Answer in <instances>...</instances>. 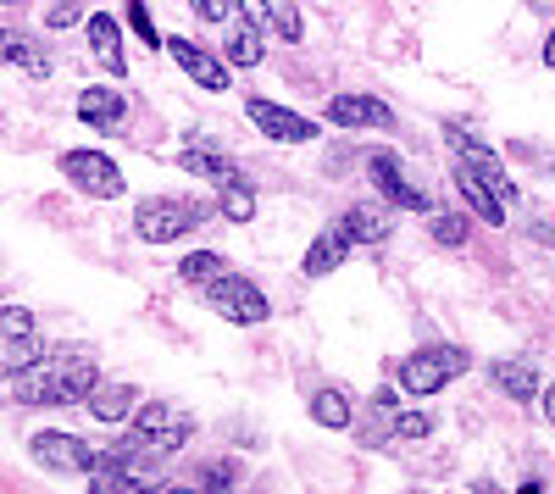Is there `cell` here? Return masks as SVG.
I'll return each instance as SVG.
<instances>
[{
  "instance_id": "obj_16",
  "label": "cell",
  "mask_w": 555,
  "mask_h": 494,
  "mask_svg": "<svg viewBox=\"0 0 555 494\" xmlns=\"http://www.w3.org/2000/svg\"><path fill=\"white\" fill-rule=\"evenodd\" d=\"M222 51H228V62H234V67H261V23H250L245 12H234V17H228V44H222Z\"/></svg>"
},
{
  "instance_id": "obj_9",
  "label": "cell",
  "mask_w": 555,
  "mask_h": 494,
  "mask_svg": "<svg viewBox=\"0 0 555 494\" xmlns=\"http://www.w3.org/2000/svg\"><path fill=\"white\" fill-rule=\"evenodd\" d=\"M366 178L378 184V195H384L389 206H400V211H428V195L411 190V178H405V167H400L395 151H373V156H366Z\"/></svg>"
},
{
  "instance_id": "obj_17",
  "label": "cell",
  "mask_w": 555,
  "mask_h": 494,
  "mask_svg": "<svg viewBox=\"0 0 555 494\" xmlns=\"http://www.w3.org/2000/svg\"><path fill=\"white\" fill-rule=\"evenodd\" d=\"M133 406H139L133 384H95V389H89V400H83V412L95 417V422H122Z\"/></svg>"
},
{
  "instance_id": "obj_25",
  "label": "cell",
  "mask_w": 555,
  "mask_h": 494,
  "mask_svg": "<svg viewBox=\"0 0 555 494\" xmlns=\"http://www.w3.org/2000/svg\"><path fill=\"white\" fill-rule=\"evenodd\" d=\"M428 234H434V245L461 250V245H467V217H450V211H439V217L428 222Z\"/></svg>"
},
{
  "instance_id": "obj_13",
  "label": "cell",
  "mask_w": 555,
  "mask_h": 494,
  "mask_svg": "<svg viewBox=\"0 0 555 494\" xmlns=\"http://www.w3.org/2000/svg\"><path fill=\"white\" fill-rule=\"evenodd\" d=\"M0 67H23L28 78H51V56L17 28H0Z\"/></svg>"
},
{
  "instance_id": "obj_15",
  "label": "cell",
  "mask_w": 555,
  "mask_h": 494,
  "mask_svg": "<svg viewBox=\"0 0 555 494\" xmlns=\"http://www.w3.org/2000/svg\"><path fill=\"white\" fill-rule=\"evenodd\" d=\"M89 51H95V62H101L112 78H122V73H128V56H122V34H117V23H112L106 12H95V17H89Z\"/></svg>"
},
{
  "instance_id": "obj_10",
  "label": "cell",
  "mask_w": 555,
  "mask_h": 494,
  "mask_svg": "<svg viewBox=\"0 0 555 494\" xmlns=\"http://www.w3.org/2000/svg\"><path fill=\"white\" fill-rule=\"evenodd\" d=\"M167 51H172V62L190 73L201 89H211V95H217V89H228V62L211 56L206 44H195V39H167Z\"/></svg>"
},
{
  "instance_id": "obj_32",
  "label": "cell",
  "mask_w": 555,
  "mask_h": 494,
  "mask_svg": "<svg viewBox=\"0 0 555 494\" xmlns=\"http://www.w3.org/2000/svg\"><path fill=\"white\" fill-rule=\"evenodd\" d=\"M234 478H240V467H234V461H217V467L206 472V483H234Z\"/></svg>"
},
{
  "instance_id": "obj_26",
  "label": "cell",
  "mask_w": 555,
  "mask_h": 494,
  "mask_svg": "<svg viewBox=\"0 0 555 494\" xmlns=\"http://www.w3.org/2000/svg\"><path fill=\"white\" fill-rule=\"evenodd\" d=\"M128 28L145 39V51H156V44H162V34H156V23H151V6H145V0H128Z\"/></svg>"
},
{
  "instance_id": "obj_22",
  "label": "cell",
  "mask_w": 555,
  "mask_h": 494,
  "mask_svg": "<svg viewBox=\"0 0 555 494\" xmlns=\"http://www.w3.org/2000/svg\"><path fill=\"white\" fill-rule=\"evenodd\" d=\"M311 417H317L322 428H350V400H345V389H317V394H311Z\"/></svg>"
},
{
  "instance_id": "obj_7",
  "label": "cell",
  "mask_w": 555,
  "mask_h": 494,
  "mask_svg": "<svg viewBox=\"0 0 555 494\" xmlns=\"http://www.w3.org/2000/svg\"><path fill=\"white\" fill-rule=\"evenodd\" d=\"M62 178H67V184H78L83 195H95V200H117L122 195V172L101 151H67L62 156Z\"/></svg>"
},
{
  "instance_id": "obj_30",
  "label": "cell",
  "mask_w": 555,
  "mask_h": 494,
  "mask_svg": "<svg viewBox=\"0 0 555 494\" xmlns=\"http://www.w3.org/2000/svg\"><path fill=\"white\" fill-rule=\"evenodd\" d=\"M234 6H240L250 23H267V17H272V0H234Z\"/></svg>"
},
{
  "instance_id": "obj_18",
  "label": "cell",
  "mask_w": 555,
  "mask_h": 494,
  "mask_svg": "<svg viewBox=\"0 0 555 494\" xmlns=\"http://www.w3.org/2000/svg\"><path fill=\"white\" fill-rule=\"evenodd\" d=\"M78 117L89 122V128H117L122 117H128V101L117 95V89H83V95H78Z\"/></svg>"
},
{
  "instance_id": "obj_8",
  "label": "cell",
  "mask_w": 555,
  "mask_h": 494,
  "mask_svg": "<svg viewBox=\"0 0 555 494\" xmlns=\"http://www.w3.org/2000/svg\"><path fill=\"white\" fill-rule=\"evenodd\" d=\"M245 117L267 133V140H278V145H306V140H317V122H311V117H300V112H289V106H272V101H261V95L245 101Z\"/></svg>"
},
{
  "instance_id": "obj_1",
  "label": "cell",
  "mask_w": 555,
  "mask_h": 494,
  "mask_svg": "<svg viewBox=\"0 0 555 494\" xmlns=\"http://www.w3.org/2000/svg\"><path fill=\"white\" fill-rule=\"evenodd\" d=\"M95 384H101V367L89 350H44L28 367L12 373V389L23 406H83Z\"/></svg>"
},
{
  "instance_id": "obj_14",
  "label": "cell",
  "mask_w": 555,
  "mask_h": 494,
  "mask_svg": "<svg viewBox=\"0 0 555 494\" xmlns=\"http://www.w3.org/2000/svg\"><path fill=\"white\" fill-rule=\"evenodd\" d=\"M178 167L183 172H190V178H206V184H234V178H245L234 161H228V156H217L211 145H190V151H178Z\"/></svg>"
},
{
  "instance_id": "obj_20",
  "label": "cell",
  "mask_w": 555,
  "mask_h": 494,
  "mask_svg": "<svg viewBox=\"0 0 555 494\" xmlns=\"http://www.w3.org/2000/svg\"><path fill=\"white\" fill-rule=\"evenodd\" d=\"M339 222H345V234L356 245H384L389 239V211L384 206H350Z\"/></svg>"
},
{
  "instance_id": "obj_5",
  "label": "cell",
  "mask_w": 555,
  "mask_h": 494,
  "mask_svg": "<svg viewBox=\"0 0 555 494\" xmlns=\"http://www.w3.org/2000/svg\"><path fill=\"white\" fill-rule=\"evenodd\" d=\"M206 300H211V311H217V317L240 323V328H256V323H267V317H272L267 295H261L250 278H240L234 266H228V273H222L217 284H206Z\"/></svg>"
},
{
  "instance_id": "obj_2",
  "label": "cell",
  "mask_w": 555,
  "mask_h": 494,
  "mask_svg": "<svg viewBox=\"0 0 555 494\" xmlns=\"http://www.w3.org/2000/svg\"><path fill=\"white\" fill-rule=\"evenodd\" d=\"M190 433H195V417L183 412V406H172V400H151V406H139L133 412V444L145 456H156V461H167V456H178L183 444H190Z\"/></svg>"
},
{
  "instance_id": "obj_33",
  "label": "cell",
  "mask_w": 555,
  "mask_h": 494,
  "mask_svg": "<svg viewBox=\"0 0 555 494\" xmlns=\"http://www.w3.org/2000/svg\"><path fill=\"white\" fill-rule=\"evenodd\" d=\"M544 417H550V422H555V384H550V389H544Z\"/></svg>"
},
{
  "instance_id": "obj_12",
  "label": "cell",
  "mask_w": 555,
  "mask_h": 494,
  "mask_svg": "<svg viewBox=\"0 0 555 494\" xmlns=\"http://www.w3.org/2000/svg\"><path fill=\"white\" fill-rule=\"evenodd\" d=\"M350 250H356V239L345 234V222L322 229V234L311 239V250H306V278H328V273H339Z\"/></svg>"
},
{
  "instance_id": "obj_24",
  "label": "cell",
  "mask_w": 555,
  "mask_h": 494,
  "mask_svg": "<svg viewBox=\"0 0 555 494\" xmlns=\"http://www.w3.org/2000/svg\"><path fill=\"white\" fill-rule=\"evenodd\" d=\"M0 339H7V344L34 339V311L28 306H0Z\"/></svg>"
},
{
  "instance_id": "obj_23",
  "label": "cell",
  "mask_w": 555,
  "mask_h": 494,
  "mask_svg": "<svg viewBox=\"0 0 555 494\" xmlns=\"http://www.w3.org/2000/svg\"><path fill=\"white\" fill-rule=\"evenodd\" d=\"M222 217H228V222H240V229L256 217V195H250L245 178H234V184H222Z\"/></svg>"
},
{
  "instance_id": "obj_21",
  "label": "cell",
  "mask_w": 555,
  "mask_h": 494,
  "mask_svg": "<svg viewBox=\"0 0 555 494\" xmlns=\"http://www.w3.org/2000/svg\"><path fill=\"white\" fill-rule=\"evenodd\" d=\"M222 273H228V261H222L217 250H195V256H183V261H178V278H183V284H195V289L217 284Z\"/></svg>"
},
{
  "instance_id": "obj_19",
  "label": "cell",
  "mask_w": 555,
  "mask_h": 494,
  "mask_svg": "<svg viewBox=\"0 0 555 494\" xmlns=\"http://www.w3.org/2000/svg\"><path fill=\"white\" fill-rule=\"evenodd\" d=\"M489 378L512 394L517 406H533V400H539V373H533V362H494Z\"/></svg>"
},
{
  "instance_id": "obj_3",
  "label": "cell",
  "mask_w": 555,
  "mask_h": 494,
  "mask_svg": "<svg viewBox=\"0 0 555 494\" xmlns=\"http://www.w3.org/2000/svg\"><path fill=\"white\" fill-rule=\"evenodd\" d=\"M467 373V350L461 344H428V350H411L405 362H395V384L411 394V400H423V394H439L450 378Z\"/></svg>"
},
{
  "instance_id": "obj_29",
  "label": "cell",
  "mask_w": 555,
  "mask_h": 494,
  "mask_svg": "<svg viewBox=\"0 0 555 494\" xmlns=\"http://www.w3.org/2000/svg\"><path fill=\"white\" fill-rule=\"evenodd\" d=\"M272 17H278V34H284V39H289V44H295V39H300V12H295V6H278V12H272Z\"/></svg>"
},
{
  "instance_id": "obj_31",
  "label": "cell",
  "mask_w": 555,
  "mask_h": 494,
  "mask_svg": "<svg viewBox=\"0 0 555 494\" xmlns=\"http://www.w3.org/2000/svg\"><path fill=\"white\" fill-rule=\"evenodd\" d=\"M51 28H73L78 23V6H51V17H44Z\"/></svg>"
},
{
  "instance_id": "obj_6",
  "label": "cell",
  "mask_w": 555,
  "mask_h": 494,
  "mask_svg": "<svg viewBox=\"0 0 555 494\" xmlns=\"http://www.w3.org/2000/svg\"><path fill=\"white\" fill-rule=\"evenodd\" d=\"M28 451H34L39 467L67 472V478H95L101 461H106L95 444H83L78 433H34V439H28Z\"/></svg>"
},
{
  "instance_id": "obj_11",
  "label": "cell",
  "mask_w": 555,
  "mask_h": 494,
  "mask_svg": "<svg viewBox=\"0 0 555 494\" xmlns=\"http://www.w3.org/2000/svg\"><path fill=\"white\" fill-rule=\"evenodd\" d=\"M328 122H339V128H395V112L378 95H334Z\"/></svg>"
},
{
  "instance_id": "obj_34",
  "label": "cell",
  "mask_w": 555,
  "mask_h": 494,
  "mask_svg": "<svg viewBox=\"0 0 555 494\" xmlns=\"http://www.w3.org/2000/svg\"><path fill=\"white\" fill-rule=\"evenodd\" d=\"M544 67H555V28H550V39H544Z\"/></svg>"
},
{
  "instance_id": "obj_28",
  "label": "cell",
  "mask_w": 555,
  "mask_h": 494,
  "mask_svg": "<svg viewBox=\"0 0 555 494\" xmlns=\"http://www.w3.org/2000/svg\"><path fill=\"white\" fill-rule=\"evenodd\" d=\"M195 6V17H206V23H228L234 17V0H190Z\"/></svg>"
},
{
  "instance_id": "obj_27",
  "label": "cell",
  "mask_w": 555,
  "mask_h": 494,
  "mask_svg": "<svg viewBox=\"0 0 555 494\" xmlns=\"http://www.w3.org/2000/svg\"><path fill=\"white\" fill-rule=\"evenodd\" d=\"M395 433H400V439H428V433H434V417H428V412H400V406H395Z\"/></svg>"
},
{
  "instance_id": "obj_4",
  "label": "cell",
  "mask_w": 555,
  "mask_h": 494,
  "mask_svg": "<svg viewBox=\"0 0 555 494\" xmlns=\"http://www.w3.org/2000/svg\"><path fill=\"white\" fill-rule=\"evenodd\" d=\"M195 222H206V206L178 200V195H151L133 206V234L145 245H172L178 234H190Z\"/></svg>"
}]
</instances>
